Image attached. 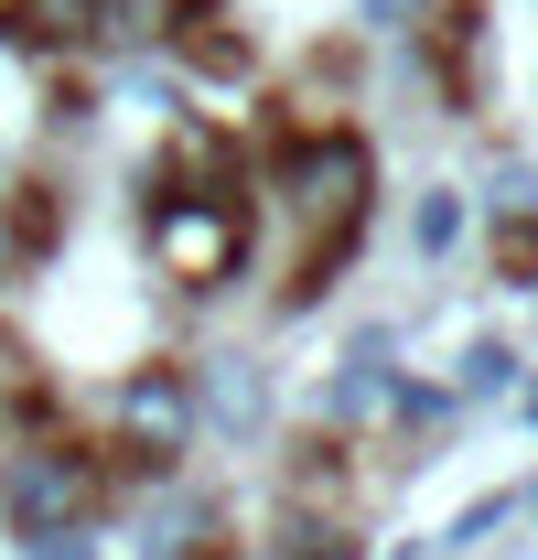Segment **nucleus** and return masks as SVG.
I'll list each match as a JSON object with an SVG mask.
<instances>
[{
    "label": "nucleus",
    "mask_w": 538,
    "mask_h": 560,
    "mask_svg": "<svg viewBox=\"0 0 538 560\" xmlns=\"http://www.w3.org/2000/svg\"><path fill=\"white\" fill-rule=\"evenodd\" d=\"M366 184H377V162H366L355 130H324V140H302V151L280 162V195H291V215L313 226V280L335 270V248L366 226Z\"/></svg>",
    "instance_id": "f257e3e1"
},
{
    "label": "nucleus",
    "mask_w": 538,
    "mask_h": 560,
    "mask_svg": "<svg viewBox=\"0 0 538 560\" xmlns=\"http://www.w3.org/2000/svg\"><path fill=\"white\" fill-rule=\"evenodd\" d=\"M151 259H162L173 291H226V280L248 270V215H237V195H215V184L162 195L151 206Z\"/></svg>",
    "instance_id": "f03ea898"
},
{
    "label": "nucleus",
    "mask_w": 538,
    "mask_h": 560,
    "mask_svg": "<svg viewBox=\"0 0 538 560\" xmlns=\"http://www.w3.org/2000/svg\"><path fill=\"white\" fill-rule=\"evenodd\" d=\"M97 495H108V464L75 453V442H33V453H11V475H0V506H11L22 539H66V528H86Z\"/></svg>",
    "instance_id": "7ed1b4c3"
},
{
    "label": "nucleus",
    "mask_w": 538,
    "mask_h": 560,
    "mask_svg": "<svg viewBox=\"0 0 538 560\" xmlns=\"http://www.w3.org/2000/svg\"><path fill=\"white\" fill-rule=\"evenodd\" d=\"M184 431H195V388H184V366H151L119 388V453H130L140 475H162L173 453H184Z\"/></svg>",
    "instance_id": "20e7f679"
},
{
    "label": "nucleus",
    "mask_w": 538,
    "mask_h": 560,
    "mask_svg": "<svg viewBox=\"0 0 538 560\" xmlns=\"http://www.w3.org/2000/svg\"><path fill=\"white\" fill-rule=\"evenodd\" d=\"M495 259H506V280H538V226H528V215L495 226Z\"/></svg>",
    "instance_id": "39448f33"
}]
</instances>
